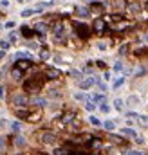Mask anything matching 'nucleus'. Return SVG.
<instances>
[{
  "instance_id": "obj_34",
  "label": "nucleus",
  "mask_w": 148,
  "mask_h": 155,
  "mask_svg": "<svg viewBox=\"0 0 148 155\" xmlns=\"http://www.w3.org/2000/svg\"><path fill=\"white\" fill-rule=\"evenodd\" d=\"M11 128H13L15 132H18V130L22 128V124H20V123H11Z\"/></svg>"
},
{
  "instance_id": "obj_21",
  "label": "nucleus",
  "mask_w": 148,
  "mask_h": 155,
  "mask_svg": "<svg viewBox=\"0 0 148 155\" xmlns=\"http://www.w3.org/2000/svg\"><path fill=\"white\" fill-rule=\"evenodd\" d=\"M22 72H24V71H20L18 67H15V69H13V78H15V79H20V78H22Z\"/></svg>"
},
{
  "instance_id": "obj_32",
  "label": "nucleus",
  "mask_w": 148,
  "mask_h": 155,
  "mask_svg": "<svg viewBox=\"0 0 148 155\" xmlns=\"http://www.w3.org/2000/svg\"><path fill=\"white\" fill-rule=\"evenodd\" d=\"M123 83H125V78H119L117 81H114V88H119V87H121Z\"/></svg>"
},
{
  "instance_id": "obj_45",
  "label": "nucleus",
  "mask_w": 148,
  "mask_h": 155,
  "mask_svg": "<svg viewBox=\"0 0 148 155\" xmlns=\"http://www.w3.org/2000/svg\"><path fill=\"white\" fill-rule=\"evenodd\" d=\"M72 76H74V78H81V72H78V71H72Z\"/></svg>"
},
{
  "instance_id": "obj_49",
  "label": "nucleus",
  "mask_w": 148,
  "mask_h": 155,
  "mask_svg": "<svg viewBox=\"0 0 148 155\" xmlns=\"http://www.w3.org/2000/svg\"><path fill=\"white\" fill-rule=\"evenodd\" d=\"M0 79H2V72H0Z\"/></svg>"
},
{
  "instance_id": "obj_31",
  "label": "nucleus",
  "mask_w": 148,
  "mask_h": 155,
  "mask_svg": "<svg viewBox=\"0 0 148 155\" xmlns=\"http://www.w3.org/2000/svg\"><path fill=\"white\" fill-rule=\"evenodd\" d=\"M33 13H35V9H25V11H22V16H24V18H27V16H31Z\"/></svg>"
},
{
  "instance_id": "obj_10",
  "label": "nucleus",
  "mask_w": 148,
  "mask_h": 155,
  "mask_svg": "<svg viewBox=\"0 0 148 155\" xmlns=\"http://www.w3.org/2000/svg\"><path fill=\"white\" fill-rule=\"evenodd\" d=\"M76 13H78V16L85 18V16L90 15V9H89V7H76Z\"/></svg>"
},
{
  "instance_id": "obj_33",
  "label": "nucleus",
  "mask_w": 148,
  "mask_h": 155,
  "mask_svg": "<svg viewBox=\"0 0 148 155\" xmlns=\"http://www.w3.org/2000/svg\"><path fill=\"white\" fill-rule=\"evenodd\" d=\"M128 103H130V105H136V103H139V97H137V96H130V97H128Z\"/></svg>"
},
{
  "instance_id": "obj_18",
  "label": "nucleus",
  "mask_w": 148,
  "mask_h": 155,
  "mask_svg": "<svg viewBox=\"0 0 148 155\" xmlns=\"http://www.w3.org/2000/svg\"><path fill=\"white\" fill-rule=\"evenodd\" d=\"M24 144H25V139L20 137V135H16L15 137V146H24Z\"/></svg>"
},
{
  "instance_id": "obj_23",
  "label": "nucleus",
  "mask_w": 148,
  "mask_h": 155,
  "mask_svg": "<svg viewBox=\"0 0 148 155\" xmlns=\"http://www.w3.org/2000/svg\"><path fill=\"white\" fill-rule=\"evenodd\" d=\"M92 101H94V103H101V101H105V96H101V94H94V96H92Z\"/></svg>"
},
{
  "instance_id": "obj_43",
  "label": "nucleus",
  "mask_w": 148,
  "mask_h": 155,
  "mask_svg": "<svg viewBox=\"0 0 148 155\" xmlns=\"http://www.w3.org/2000/svg\"><path fill=\"white\" fill-rule=\"evenodd\" d=\"M15 40H16V35H15V33H11V35H9V41H15Z\"/></svg>"
},
{
  "instance_id": "obj_24",
  "label": "nucleus",
  "mask_w": 148,
  "mask_h": 155,
  "mask_svg": "<svg viewBox=\"0 0 148 155\" xmlns=\"http://www.w3.org/2000/svg\"><path fill=\"white\" fill-rule=\"evenodd\" d=\"M137 121H139V124L148 126V116H139V117H137Z\"/></svg>"
},
{
  "instance_id": "obj_48",
  "label": "nucleus",
  "mask_w": 148,
  "mask_h": 155,
  "mask_svg": "<svg viewBox=\"0 0 148 155\" xmlns=\"http://www.w3.org/2000/svg\"><path fill=\"white\" fill-rule=\"evenodd\" d=\"M126 155H143V153H141V152H128Z\"/></svg>"
},
{
  "instance_id": "obj_5",
  "label": "nucleus",
  "mask_w": 148,
  "mask_h": 155,
  "mask_svg": "<svg viewBox=\"0 0 148 155\" xmlns=\"http://www.w3.org/2000/svg\"><path fill=\"white\" fill-rule=\"evenodd\" d=\"M15 67H18L20 71H27V69H31V60H27V58L25 60H18Z\"/></svg>"
},
{
  "instance_id": "obj_13",
  "label": "nucleus",
  "mask_w": 148,
  "mask_h": 155,
  "mask_svg": "<svg viewBox=\"0 0 148 155\" xmlns=\"http://www.w3.org/2000/svg\"><path fill=\"white\" fill-rule=\"evenodd\" d=\"M72 119H74V112H67V114H63V116H62V123H63V124H67V123H71Z\"/></svg>"
},
{
  "instance_id": "obj_29",
  "label": "nucleus",
  "mask_w": 148,
  "mask_h": 155,
  "mask_svg": "<svg viewBox=\"0 0 148 155\" xmlns=\"http://www.w3.org/2000/svg\"><path fill=\"white\" fill-rule=\"evenodd\" d=\"M89 121H90V123H92L94 126H99V124H101V121H99L98 117H94V116H90V117H89Z\"/></svg>"
},
{
  "instance_id": "obj_1",
  "label": "nucleus",
  "mask_w": 148,
  "mask_h": 155,
  "mask_svg": "<svg viewBox=\"0 0 148 155\" xmlns=\"http://www.w3.org/2000/svg\"><path fill=\"white\" fill-rule=\"evenodd\" d=\"M74 29H76V35L81 40H87L90 36V27L85 25V24H79V22H74Z\"/></svg>"
},
{
  "instance_id": "obj_35",
  "label": "nucleus",
  "mask_w": 148,
  "mask_h": 155,
  "mask_svg": "<svg viewBox=\"0 0 148 155\" xmlns=\"http://www.w3.org/2000/svg\"><path fill=\"white\" fill-rule=\"evenodd\" d=\"M85 108H87L89 112H92V110L96 108V105H94V103H87V105H85Z\"/></svg>"
},
{
  "instance_id": "obj_27",
  "label": "nucleus",
  "mask_w": 148,
  "mask_h": 155,
  "mask_svg": "<svg viewBox=\"0 0 148 155\" xmlns=\"http://www.w3.org/2000/svg\"><path fill=\"white\" fill-rule=\"evenodd\" d=\"M74 97H76V101H89V96H85V94H76Z\"/></svg>"
},
{
  "instance_id": "obj_15",
  "label": "nucleus",
  "mask_w": 148,
  "mask_h": 155,
  "mask_svg": "<svg viewBox=\"0 0 148 155\" xmlns=\"http://www.w3.org/2000/svg\"><path fill=\"white\" fill-rule=\"evenodd\" d=\"M20 31H22V35H24V36H25V38H31V36H33V35H35V33H33V31H31V29H29V27H22V29H20Z\"/></svg>"
},
{
  "instance_id": "obj_42",
  "label": "nucleus",
  "mask_w": 148,
  "mask_h": 155,
  "mask_svg": "<svg viewBox=\"0 0 148 155\" xmlns=\"http://www.w3.org/2000/svg\"><path fill=\"white\" fill-rule=\"evenodd\" d=\"M4 146H5V139H4V137H0V150H2Z\"/></svg>"
},
{
  "instance_id": "obj_9",
  "label": "nucleus",
  "mask_w": 148,
  "mask_h": 155,
  "mask_svg": "<svg viewBox=\"0 0 148 155\" xmlns=\"http://www.w3.org/2000/svg\"><path fill=\"white\" fill-rule=\"evenodd\" d=\"M103 9H105V5L99 4V2H92L90 4V11H94V13H101Z\"/></svg>"
},
{
  "instance_id": "obj_28",
  "label": "nucleus",
  "mask_w": 148,
  "mask_h": 155,
  "mask_svg": "<svg viewBox=\"0 0 148 155\" xmlns=\"http://www.w3.org/2000/svg\"><path fill=\"white\" fill-rule=\"evenodd\" d=\"M114 107H116V110H123V99H116Z\"/></svg>"
},
{
  "instance_id": "obj_6",
  "label": "nucleus",
  "mask_w": 148,
  "mask_h": 155,
  "mask_svg": "<svg viewBox=\"0 0 148 155\" xmlns=\"http://www.w3.org/2000/svg\"><path fill=\"white\" fill-rule=\"evenodd\" d=\"M42 141H43L45 144H54V143H56V135H54V134H51V132H47V134H43Z\"/></svg>"
},
{
  "instance_id": "obj_26",
  "label": "nucleus",
  "mask_w": 148,
  "mask_h": 155,
  "mask_svg": "<svg viewBox=\"0 0 148 155\" xmlns=\"http://www.w3.org/2000/svg\"><path fill=\"white\" fill-rule=\"evenodd\" d=\"M117 9H123V7H126V2L125 0H116V4H114Z\"/></svg>"
},
{
  "instance_id": "obj_12",
  "label": "nucleus",
  "mask_w": 148,
  "mask_h": 155,
  "mask_svg": "<svg viewBox=\"0 0 148 155\" xmlns=\"http://www.w3.org/2000/svg\"><path fill=\"white\" fill-rule=\"evenodd\" d=\"M121 134H123V135H126V137H134V139L137 137L136 130H132V128H123V130H121Z\"/></svg>"
},
{
  "instance_id": "obj_16",
  "label": "nucleus",
  "mask_w": 148,
  "mask_h": 155,
  "mask_svg": "<svg viewBox=\"0 0 148 155\" xmlns=\"http://www.w3.org/2000/svg\"><path fill=\"white\" fill-rule=\"evenodd\" d=\"M9 47H11L9 40H0V51H7Z\"/></svg>"
},
{
  "instance_id": "obj_38",
  "label": "nucleus",
  "mask_w": 148,
  "mask_h": 155,
  "mask_svg": "<svg viewBox=\"0 0 148 155\" xmlns=\"http://www.w3.org/2000/svg\"><path fill=\"white\" fill-rule=\"evenodd\" d=\"M18 116L20 117H27L29 116V112H27V110H18Z\"/></svg>"
},
{
  "instance_id": "obj_36",
  "label": "nucleus",
  "mask_w": 148,
  "mask_h": 155,
  "mask_svg": "<svg viewBox=\"0 0 148 155\" xmlns=\"http://www.w3.org/2000/svg\"><path fill=\"white\" fill-rule=\"evenodd\" d=\"M35 103H36L38 107H42V105H45V99H42V97H36V99H35Z\"/></svg>"
},
{
  "instance_id": "obj_22",
  "label": "nucleus",
  "mask_w": 148,
  "mask_h": 155,
  "mask_svg": "<svg viewBox=\"0 0 148 155\" xmlns=\"http://www.w3.org/2000/svg\"><path fill=\"white\" fill-rule=\"evenodd\" d=\"M27 121H31V123H36V121H40V114H29L27 116Z\"/></svg>"
},
{
  "instance_id": "obj_39",
  "label": "nucleus",
  "mask_w": 148,
  "mask_h": 155,
  "mask_svg": "<svg viewBox=\"0 0 148 155\" xmlns=\"http://www.w3.org/2000/svg\"><path fill=\"white\" fill-rule=\"evenodd\" d=\"M143 74H145V67H139L137 69V76H143Z\"/></svg>"
},
{
  "instance_id": "obj_2",
  "label": "nucleus",
  "mask_w": 148,
  "mask_h": 155,
  "mask_svg": "<svg viewBox=\"0 0 148 155\" xmlns=\"http://www.w3.org/2000/svg\"><path fill=\"white\" fill-rule=\"evenodd\" d=\"M52 35H54V40L56 41H63L65 40V27H63V24H56L54 27H52Z\"/></svg>"
},
{
  "instance_id": "obj_7",
  "label": "nucleus",
  "mask_w": 148,
  "mask_h": 155,
  "mask_svg": "<svg viewBox=\"0 0 148 155\" xmlns=\"http://www.w3.org/2000/svg\"><path fill=\"white\" fill-rule=\"evenodd\" d=\"M94 83H96V79H94V78H87V79H83V81L79 83V88L87 90V88H90V87H92Z\"/></svg>"
},
{
  "instance_id": "obj_17",
  "label": "nucleus",
  "mask_w": 148,
  "mask_h": 155,
  "mask_svg": "<svg viewBox=\"0 0 148 155\" xmlns=\"http://www.w3.org/2000/svg\"><path fill=\"white\" fill-rule=\"evenodd\" d=\"M110 141L116 144H125V139L123 137H117V135H110Z\"/></svg>"
},
{
  "instance_id": "obj_14",
  "label": "nucleus",
  "mask_w": 148,
  "mask_h": 155,
  "mask_svg": "<svg viewBox=\"0 0 148 155\" xmlns=\"http://www.w3.org/2000/svg\"><path fill=\"white\" fill-rule=\"evenodd\" d=\"M45 76L49 78V79H56V78H58V71H54V69H49V71L45 72Z\"/></svg>"
},
{
  "instance_id": "obj_19",
  "label": "nucleus",
  "mask_w": 148,
  "mask_h": 155,
  "mask_svg": "<svg viewBox=\"0 0 148 155\" xmlns=\"http://www.w3.org/2000/svg\"><path fill=\"white\" fill-rule=\"evenodd\" d=\"M90 146L98 150V148H101V146H103V143H101L99 139H92V141H90Z\"/></svg>"
},
{
  "instance_id": "obj_8",
  "label": "nucleus",
  "mask_w": 148,
  "mask_h": 155,
  "mask_svg": "<svg viewBox=\"0 0 148 155\" xmlns=\"http://www.w3.org/2000/svg\"><path fill=\"white\" fill-rule=\"evenodd\" d=\"M13 103H15L16 107H25V105H27V97H25V96H20V94H18V96H15Z\"/></svg>"
},
{
  "instance_id": "obj_41",
  "label": "nucleus",
  "mask_w": 148,
  "mask_h": 155,
  "mask_svg": "<svg viewBox=\"0 0 148 155\" xmlns=\"http://www.w3.org/2000/svg\"><path fill=\"white\" fill-rule=\"evenodd\" d=\"M101 112L107 114V112H109V105H101Z\"/></svg>"
},
{
  "instance_id": "obj_44",
  "label": "nucleus",
  "mask_w": 148,
  "mask_h": 155,
  "mask_svg": "<svg viewBox=\"0 0 148 155\" xmlns=\"http://www.w3.org/2000/svg\"><path fill=\"white\" fill-rule=\"evenodd\" d=\"M128 117H130V119H137L139 116H137V114H134V112H130V114H128Z\"/></svg>"
},
{
  "instance_id": "obj_25",
  "label": "nucleus",
  "mask_w": 148,
  "mask_h": 155,
  "mask_svg": "<svg viewBox=\"0 0 148 155\" xmlns=\"http://www.w3.org/2000/svg\"><path fill=\"white\" fill-rule=\"evenodd\" d=\"M40 58H42V60H49V58H51V52H49L47 49H43V51L40 52Z\"/></svg>"
},
{
  "instance_id": "obj_20",
  "label": "nucleus",
  "mask_w": 148,
  "mask_h": 155,
  "mask_svg": "<svg viewBox=\"0 0 148 155\" xmlns=\"http://www.w3.org/2000/svg\"><path fill=\"white\" fill-rule=\"evenodd\" d=\"M103 126H105V130L112 132V130L116 128V123H114V121H105V124H103Z\"/></svg>"
},
{
  "instance_id": "obj_46",
  "label": "nucleus",
  "mask_w": 148,
  "mask_h": 155,
  "mask_svg": "<svg viewBox=\"0 0 148 155\" xmlns=\"http://www.w3.org/2000/svg\"><path fill=\"white\" fill-rule=\"evenodd\" d=\"M130 11H139V5H130Z\"/></svg>"
},
{
  "instance_id": "obj_40",
  "label": "nucleus",
  "mask_w": 148,
  "mask_h": 155,
  "mask_svg": "<svg viewBox=\"0 0 148 155\" xmlns=\"http://www.w3.org/2000/svg\"><path fill=\"white\" fill-rule=\"evenodd\" d=\"M98 47H99V51H107V45L105 43H98Z\"/></svg>"
},
{
  "instance_id": "obj_3",
  "label": "nucleus",
  "mask_w": 148,
  "mask_h": 155,
  "mask_svg": "<svg viewBox=\"0 0 148 155\" xmlns=\"http://www.w3.org/2000/svg\"><path fill=\"white\" fill-rule=\"evenodd\" d=\"M42 87V79H38V78H33V79H27L25 83H24V88L25 90H31V92H35Z\"/></svg>"
},
{
  "instance_id": "obj_37",
  "label": "nucleus",
  "mask_w": 148,
  "mask_h": 155,
  "mask_svg": "<svg viewBox=\"0 0 148 155\" xmlns=\"http://www.w3.org/2000/svg\"><path fill=\"white\" fill-rule=\"evenodd\" d=\"M123 69V63L121 61H116V65H114V71H121Z\"/></svg>"
},
{
  "instance_id": "obj_4",
  "label": "nucleus",
  "mask_w": 148,
  "mask_h": 155,
  "mask_svg": "<svg viewBox=\"0 0 148 155\" xmlns=\"http://www.w3.org/2000/svg\"><path fill=\"white\" fill-rule=\"evenodd\" d=\"M92 29H94L96 33H105V31H107V22H105L103 18H96L94 24H92Z\"/></svg>"
},
{
  "instance_id": "obj_11",
  "label": "nucleus",
  "mask_w": 148,
  "mask_h": 155,
  "mask_svg": "<svg viewBox=\"0 0 148 155\" xmlns=\"http://www.w3.org/2000/svg\"><path fill=\"white\" fill-rule=\"evenodd\" d=\"M35 29H36V31L40 33V35H45V33L49 31V27H47V24H43V22H40V24H36V25H35Z\"/></svg>"
},
{
  "instance_id": "obj_30",
  "label": "nucleus",
  "mask_w": 148,
  "mask_h": 155,
  "mask_svg": "<svg viewBox=\"0 0 148 155\" xmlns=\"http://www.w3.org/2000/svg\"><path fill=\"white\" fill-rule=\"evenodd\" d=\"M16 58H27V60H31V54H29V52H24V51H20V52L16 54Z\"/></svg>"
},
{
  "instance_id": "obj_47",
  "label": "nucleus",
  "mask_w": 148,
  "mask_h": 155,
  "mask_svg": "<svg viewBox=\"0 0 148 155\" xmlns=\"http://www.w3.org/2000/svg\"><path fill=\"white\" fill-rule=\"evenodd\" d=\"M0 4H2V5H4V7H7V5H9V0H2V2H0Z\"/></svg>"
}]
</instances>
